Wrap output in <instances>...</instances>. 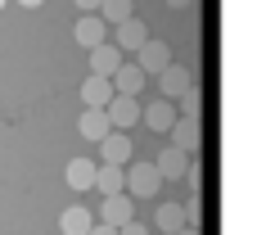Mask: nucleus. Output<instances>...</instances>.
Returning a JSON list of instances; mask_svg holds the SVG:
<instances>
[{"label":"nucleus","instance_id":"b1692460","mask_svg":"<svg viewBox=\"0 0 257 235\" xmlns=\"http://www.w3.org/2000/svg\"><path fill=\"white\" fill-rule=\"evenodd\" d=\"M77 9H81V14H95V9H99V0H77Z\"/></svg>","mask_w":257,"mask_h":235},{"label":"nucleus","instance_id":"f8f14e48","mask_svg":"<svg viewBox=\"0 0 257 235\" xmlns=\"http://www.w3.org/2000/svg\"><path fill=\"white\" fill-rule=\"evenodd\" d=\"M108 82H113V95H140L149 77H145V72H140L136 63H117V72H113Z\"/></svg>","mask_w":257,"mask_h":235},{"label":"nucleus","instance_id":"4be33fe9","mask_svg":"<svg viewBox=\"0 0 257 235\" xmlns=\"http://www.w3.org/2000/svg\"><path fill=\"white\" fill-rule=\"evenodd\" d=\"M181 213H185V226H199V222H203V195H190V199L181 204Z\"/></svg>","mask_w":257,"mask_h":235},{"label":"nucleus","instance_id":"412c9836","mask_svg":"<svg viewBox=\"0 0 257 235\" xmlns=\"http://www.w3.org/2000/svg\"><path fill=\"white\" fill-rule=\"evenodd\" d=\"M199 113H203V95H199V86H190V91L181 95V113H176V118H199ZM199 122H203V118H199Z\"/></svg>","mask_w":257,"mask_h":235},{"label":"nucleus","instance_id":"bb28decb","mask_svg":"<svg viewBox=\"0 0 257 235\" xmlns=\"http://www.w3.org/2000/svg\"><path fill=\"white\" fill-rule=\"evenodd\" d=\"M176 235H199V226H181V231H176Z\"/></svg>","mask_w":257,"mask_h":235},{"label":"nucleus","instance_id":"393cba45","mask_svg":"<svg viewBox=\"0 0 257 235\" xmlns=\"http://www.w3.org/2000/svg\"><path fill=\"white\" fill-rule=\"evenodd\" d=\"M90 235H117V231H113V226H104V222H95V226H90Z\"/></svg>","mask_w":257,"mask_h":235},{"label":"nucleus","instance_id":"dca6fc26","mask_svg":"<svg viewBox=\"0 0 257 235\" xmlns=\"http://www.w3.org/2000/svg\"><path fill=\"white\" fill-rule=\"evenodd\" d=\"M95 172H99V163L72 159V163H68V186H72L77 195H86V190H95Z\"/></svg>","mask_w":257,"mask_h":235},{"label":"nucleus","instance_id":"2eb2a0df","mask_svg":"<svg viewBox=\"0 0 257 235\" xmlns=\"http://www.w3.org/2000/svg\"><path fill=\"white\" fill-rule=\"evenodd\" d=\"M77 131H81L86 140H95V145H99V140H104V136H108L113 127H108L104 109H81V118H77Z\"/></svg>","mask_w":257,"mask_h":235},{"label":"nucleus","instance_id":"1a4fd4ad","mask_svg":"<svg viewBox=\"0 0 257 235\" xmlns=\"http://www.w3.org/2000/svg\"><path fill=\"white\" fill-rule=\"evenodd\" d=\"M140 122H149V131H172V122H176V104L172 100H149L145 109H140Z\"/></svg>","mask_w":257,"mask_h":235},{"label":"nucleus","instance_id":"6ab92c4d","mask_svg":"<svg viewBox=\"0 0 257 235\" xmlns=\"http://www.w3.org/2000/svg\"><path fill=\"white\" fill-rule=\"evenodd\" d=\"M154 222H158V235H176L185 226V213H181V204L176 199H163L158 204V213H154Z\"/></svg>","mask_w":257,"mask_h":235},{"label":"nucleus","instance_id":"a878e982","mask_svg":"<svg viewBox=\"0 0 257 235\" xmlns=\"http://www.w3.org/2000/svg\"><path fill=\"white\" fill-rule=\"evenodd\" d=\"M167 5H172V9H190L194 0H167Z\"/></svg>","mask_w":257,"mask_h":235},{"label":"nucleus","instance_id":"0eeeda50","mask_svg":"<svg viewBox=\"0 0 257 235\" xmlns=\"http://www.w3.org/2000/svg\"><path fill=\"white\" fill-rule=\"evenodd\" d=\"M72 36H77V45L95 50V45H104V41H108V23H104L99 14H81V18H77V27H72Z\"/></svg>","mask_w":257,"mask_h":235},{"label":"nucleus","instance_id":"a211bd4d","mask_svg":"<svg viewBox=\"0 0 257 235\" xmlns=\"http://www.w3.org/2000/svg\"><path fill=\"white\" fill-rule=\"evenodd\" d=\"M81 100H86V109H104L113 100V82L108 77H86L81 82Z\"/></svg>","mask_w":257,"mask_h":235},{"label":"nucleus","instance_id":"7ed1b4c3","mask_svg":"<svg viewBox=\"0 0 257 235\" xmlns=\"http://www.w3.org/2000/svg\"><path fill=\"white\" fill-rule=\"evenodd\" d=\"M167 136H172V149H181V154H199V145H203V122H199V118H176Z\"/></svg>","mask_w":257,"mask_h":235},{"label":"nucleus","instance_id":"ddd939ff","mask_svg":"<svg viewBox=\"0 0 257 235\" xmlns=\"http://www.w3.org/2000/svg\"><path fill=\"white\" fill-rule=\"evenodd\" d=\"M185 168H190V154H181V149H172V145L154 159V172H158L163 181H181V177H185Z\"/></svg>","mask_w":257,"mask_h":235},{"label":"nucleus","instance_id":"6e6552de","mask_svg":"<svg viewBox=\"0 0 257 235\" xmlns=\"http://www.w3.org/2000/svg\"><path fill=\"white\" fill-rule=\"evenodd\" d=\"M99 154H104V163L126 168V163L136 159V145H131V136H126V131H108V136L99 140Z\"/></svg>","mask_w":257,"mask_h":235},{"label":"nucleus","instance_id":"9b49d317","mask_svg":"<svg viewBox=\"0 0 257 235\" xmlns=\"http://www.w3.org/2000/svg\"><path fill=\"white\" fill-rule=\"evenodd\" d=\"M117 63H122V50H117L113 41H104V45L90 50V77H113Z\"/></svg>","mask_w":257,"mask_h":235},{"label":"nucleus","instance_id":"aec40b11","mask_svg":"<svg viewBox=\"0 0 257 235\" xmlns=\"http://www.w3.org/2000/svg\"><path fill=\"white\" fill-rule=\"evenodd\" d=\"M108 27H117V23H126V18H136V0H99V9H95Z\"/></svg>","mask_w":257,"mask_h":235},{"label":"nucleus","instance_id":"f03ea898","mask_svg":"<svg viewBox=\"0 0 257 235\" xmlns=\"http://www.w3.org/2000/svg\"><path fill=\"white\" fill-rule=\"evenodd\" d=\"M167 63H176V59H172V45H167V41H154V36H149V41L136 50V68H140L145 77H158Z\"/></svg>","mask_w":257,"mask_h":235},{"label":"nucleus","instance_id":"4468645a","mask_svg":"<svg viewBox=\"0 0 257 235\" xmlns=\"http://www.w3.org/2000/svg\"><path fill=\"white\" fill-rule=\"evenodd\" d=\"M90 226H95V217H90L86 204H72V208H63V217H59V231L63 235H90Z\"/></svg>","mask_w":257,"mask_h":235},{"label":"nucleus","instance_id":"423d86ee","mask_svg":"<svg viewBox=\"0 0 257 235\" xmlns=\"http://www.w3.org/2000/svg\"><path fill=\"white\" fill-rule=\"evenodd\" d=\"M104 118H108V127H136L140 122V100L136 95H113L108 104H104Z\"/></svg>","mask_w":257,"mask_h":235},{"label":"nucleus","instance_id":"cd10ccee","mask_svg":"<svg viewBox=\"0 0 257 235\" xmlns=\"http://www.w3.org/2000/svg\"><path fill=\"white\" fill-rule=\"evenodd\" d=\"M18 5H27V9H36V5H41V0H18Z\"/></svg>","mask_w":257,"mask_h":235},{"label":"nucleus","instance_id":"9d476101","mask_svg":"<svg viewBox=\"0 0 257 235\" xmlns=\"http://www.w3.org/2000/svg\"><path fill=\"white\" fill-rule=\"evenodd\" d=\"M145 41H149V27H145L140 18H126V23H117V41H113V45H117L122 54H136Z\"/></svg>","mask_w":257,"mask_h":235},{"label":"nucleus","instance_id":"f3484780","mask_svg":"<svg viewBox=\"0 0 257 235\" xmlns=\"http://www.w3.org/2000/svg\"><path fill=\"white\" fill-rule=\"evenodd\" d=\"M95 190L108 199V195H122L126 190V172L117 168V163H99V172H95Z\"/></svg>","mask_w":257,"mask_h":235},{"label":"nucleus","instance_id":"5701e85b","mask_svg":"<svg viewBox=\"0 0 257 235\" xmlns=\"http://www.w3.org/2000/svg\"><path fill=\"white\" fill-rule=\"evenodd\" d=\"M117 235H154L145 222H126V226H117Z\"/></svg>","mask_w":257,"mask_h":235},{"label":"nucleus","instance_id":"20e7f679","mask_svg":"<svg viewBox=\"0 0 257 235\" xmlns=\"http://www.w3.org/2000/svg\"><path fill=\"white\" fill-rule=\"evenodd\" d=\"M99 222H104V226H113V231H117V226H126V222H136V199H131L126 190H122V195H108V199L99 204Z\"/></svg>","mask_w":257,"mask_h":235},{"label":"nucleus","instance_id":"f257e3e1","mask_svg":"<svg viewBox=\"0 0 257 235\" xmlns=\"http://www.w3.org/2000/svg\"><path fill=\"white\" fill-rule=\"evenodd\" d=\"M122 172H126V195L131 199H158L163 177L154 172V163H126Z\"/></svg>","mask_w":257,"mask_h":235},{"label":"nucleus","instance_id":"c85d7f7f","mask_svg":"<svg viewBox=\"0 0 257 235\" xmlns=\"http://www.w3.org/2000/svg\"><path fill=\"white\" fill-rule=\"evenodd\" d=\"M0 9H5V0H0Z\"/></svg>","mask_w":257,"mask_h":235},{"label":"nucleus","instance_id":"39448f33","mask_svg":"<svg viewBox=\"0 0 257 235\" xmlns=\"http://www.w3.org/2000/svg\"><path fill=\"white\" fill-rule=\"evenodd\" d=\"M154 82H158V95H163V100H181V95H185V91L194 86L190 68H181V63H167V68H163V72H158Z\"/></svg>","mask_w":257,"mask_h":235}]
</instances>
